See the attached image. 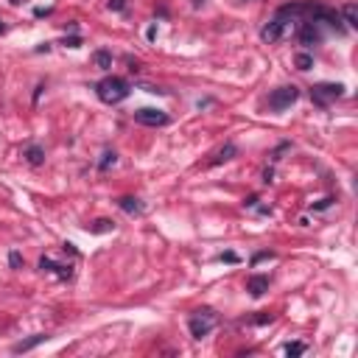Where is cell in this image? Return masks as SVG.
Returning a JSON list of instances; mask_svg holds the SVG:
<instances>
[{
    "label": "cell",
    "instance_id": "cell-4",
    "mask_svg": "<svg viewBox=\"0 0 358 358\" xmlns=\"http://www.w3.org/2000/svg\"><path fill=\"white\" fill-rule=\"evenodd\" d=\"M344 95V84H330V81H322V84H313L311 87V101L316 107H330L333 101H339Z\"/></svg>",
    "mask_w": 358,
    "mask_h": 358
},
{
    "label": "cell",
    "instance_id": "cell-24",
    "mask_svg": "<svg viewBox=\"0 0 358 358\" xmlns=\"http://www.w3.org/2000/svg\"><path fill=\"white\" fill-rule=\"evenodd\" d=\"M62 45H65V48H81V36H65Z\"/></svg>",
    "mask_w": 358,
    "mask_h": 358
},
{
    "label": "cell",
    "instance_id": "cell-15",
    "mask_svg": "<svg viewBox=\"0 0 358 358\" xmlns=\"http://www.w3.org/2000/svg\"><path fill=\"white\" fill-rule=\"evenodd\" d=\"M341 20H344L347 28H358V6L356 3H347L341 9Z\"/></svg>",
    "mask_w": 358,
    "mask_h": 358
},
{
    "label": "cell",
    "instance_id": "cell-7",
    "mask_svg": "<svg viewBox=\"0 0 358 358\" xmlns=\"http://www.w3.org/2000/svg\"><path fill=\"white\" fill-rule=\"evenodd\" d=\"M297 39H300V45H305V48H313V45H319V42H322V31H319V22H313V20L300 22Z\"/></svg>",
    "mask_w": 358,
    "mask_h": 358
},
{
    "label": "cell",
    "instance_id": "cell-2",
    "mask_svg": "<svg viewBox=\"0 0 358 358\" xmlns=\"http://www.w3.org/2000/svg\"><path fill=\"white\" fill-rule=\"evenodd\" d=\"M291 22H294V17L291 14H283V11H277L271 20L263 25V31H260V39L266 45H274V42H280L286 34H288V28H291Z\"/></svg>",
    "mask_w": 358,
    "mask_h": 358
},
{
    "label": "cell",
    "instance_id": "cell-16",
    "mask_svg": "<svg viewBox=\"0 0 358 358\" xmlns=\"http://www.w3.org/2000/svg\"><path fill=\"white\" fill-rule=\"evenodd\" d=\"M92 62H95V67H98V70H109V67H112V54L101 48V51H95V54H92Z\"/></svg>",
    "mask_w": 358,
    "mask_h": 358
},
{
    "label": "cell",
    "instance_id": "cell-10",
    "mask_svg": "<svg viewBox=\"0 0 358 358\" xmlns=\"http://www.w3.org/2000/svg\"><path fill=\"white\" fill-rule=\"evenodd\" d=\"M48 339H51L48 333H36V336H31V339H22V341H17V344L11 347V353H28V350H34V347L45 344Z\"/></svg>",
    "mask_w": 358,
    "mask_h": 358
},
{
    "label": "cell",
    "instance_id": "cell-26",
    "mask_svg": "<svg viewBox=\"0 0 358 358\" xmlns=\"http://www.w3.org/2000/svg\"><path fill=\"white\" fill-rule=\"evenodd\" d=\"M107 6H109V11H123L126 9V0H107Z\"/></svg>",
    "mask_w": 358,
    "mask_h": 358
},
{
    "label": "cell",
    "instance_id": "cell-23",
    "mask_svg": "<svg viewBox=\"0 0 358 358\" xmlns=\"http://www.w3.org/2000/svg\"><path fill=\"white\" fill-rule=\"evenodd\" d=\"M263 260H274V252H257V255L252 257V266H257V263H263Z\"/></svg>",
    "mask_w": 358,
    "mask_h": 358
},
{
    "label": "cell",
    "instance_id": "cell-9",
    "mask_svg": "<svg viewBox=\"0 0 358 358\" xmlns=\"http://www.w3.org/2000/svg\"><path fill=\"white\" fill-rule=\"evenodd\" d=\"M246 291H249L255 300L257 297H263V294L268 291V277L266 274H252V277L246 280Z\"/></svg>",
    "mask_w": 358,
    "mask_h": 358
},
{
    "label": "cell",
    "instance_id": "cell-28",
    "mask_svg": "<svg viewBox=\"0 0 358 358\" xmlns=\"http://www.w3.org/2000/svg\"><path fill=\"white\" fill-rule=\"evenodd\" d=\"M257 201H260L257 196H249V199H244V207H249V210H255V207H257Z\"/></svg>",
    "mask_w": 358,
    "mask_h": 358
},
{
    "label": "cell",
    "instance_id": "cell-25",
    "mask_svg": "<svg viewBox=\"0 0 358 358\" xmlns=\"http://www.w3.org/2000/svg\"><path fill=\"white\" fill-rule=\"evenodd\" d=\"M218 260H221V263H238L241 257L235 255V252H221V255H218Z\"/></svg>",
    "mask_w": 358,
    "mask_h": 358
},
{
    "label": "cell",
    "instance_id": "cell-5",
    "mask_svg": "<svg viewBox=\"0 0 358 358\" xmlns=\"http://www.w3.org/2000/svg\"><path fill=\"white\" fill-rule=\"evenodd\" d=\"M297 98H300V87H294V84H283V87H277L271 95H268V109L283 112V109H288Z\"/></svg>",
    "mask_w": 358,
    "mask_h": 358
},
{
    "label": "cell",
    "instance_id": "cell-3",
    "mask_svg": "<svg viewBox=\"0 0 358 358\" xmlns=\"http://www.w3.org/2000/svg\"><path fill=\"white\" fill-rule=\"evenodd\" d=\"M218 322V316L213 308H199V311H193V316L188 319V327H190V336L193 339H204V336H210V330L215 327Z\"/></svg>",
    "mask_w": 358,
    "mask_h": 358
},
{
    "label": "cell",
    "instance_id": "cell-33",
    "mask_svg": "<svg viewBox=\"0 0 358 358\" xmlns=\"http://www.w3.org/2000/svg\"><path fill=\"white\" fill-rule=\"evenodd\" d=\"M11 3H14V6H20V3H22V0H11Z\"/></svg>",
    "mask_w": 358,
    "mask_h": 358
},
{
    "label": "cell",
    "instance_id": "cell-18",
    "mask_svg": "<svg viewBox=\"0 0 358 358\" xmlns=\"http://www.w3.org/2000/svg\"><path fill=\"white\" fill-rule=\"evenodd\" d=\"M294 65H297V70H311V67H313V56L311 54H297V56H294Z\"/></svg>",
    "mask_w": 358,
    "mask_h": 358
},
{
    "label": "cell",
    "instance_id": "cell-21",
    "mask_svg": "<svg viewBox=\"0 0 358 358\" xmlns=\"http://www.w3.org/2000/svg\"><path fill=\"white\" fill-rule=\"evenodd\" d=\"M9 266H11V268H22V255L17 252V249H11V255H9Z\"/></svg>",
    "mask_w": 358,
    "mask_h": 358
},
{
    "label": "cell",
    "instance_id": "cell-1",
    "mask_svg": "<svg viewBox=\"0 0 358 358\" xmlns=\"http://www.w3.org/2000/svg\"><path fill=\"white\" fill-rule=\"evenodd\" d=\"M95 92H98V98L104 101V104L115 107V104H121V101L129 98L132 87H129V81L121 78V76H107V78H101L98 84H95Z\"/></svg>",
    "mask_w": 358,
    "mask_h": 358
},
{
    "label": "cell",
    "instance_id": "cell-12",
    "mask_svg": "<svg viewBox=\"0 0 358 358\" xmlns=\"http://www.w3.org/2000/svg\"><path fill=\"white\" fill-rule=\"evenodd\" d=\"M118 207H121L126 215H143V201L134 199V196H123V199H118Z\"/></svg>",
    "mask_w": 358,
    "mask_h": 358
},
{
    "label": "cell",
    "instance_id": "cell-14",
    "mask_svg": "<svg viewBox=\"0 0 358 358\" xmlns=\"http://www.w3.org/2000/svg\"><path fill=\"white\" fill-rule=\"evenodd\" d=\"M115 230V221H109V218H95V221L87 227V233H92V235H107V233H112Z\"/></svg>",
    "mask_w": 358,
    "mask_h": 358
},
{
    "label": "cell",
    "instance_id": "cell-31",
    "mask_svg": "<svg viewBox=\"0 0 358 358\" xmlns=\"http://www.w3.org/2000/svg\"><path fill=\"white\" fill-rule=\"evenodd\" d=\"M6 31H9V25H6V22L0 20V34H6Z\"/></svg>",
    "mask_w": 358,
    "mask_h": 358
},
{
    "label": "cell",
    "instance_id": "cell-32",
    "mask_svg": "<svg viewBox=\"0 0 358 358\" xmlns=\"http://www.w3.org/2000/svg\"><path fill=\"white\" fill-rule=\"evenodd\" d=\"M201 3H204V0H193V6H201Z\"/></svg>",
    "mask_w": 358,
    "mask_h": 358
},
{
    "label": "cell",
    "instance_id": "cell-13",
    "mask_svg": "<svg viewBox=\"0 0 358 358\" xmlns=\"http://www.w3.org/2000/svg\"><path fill=\"white\" fill-rule=\"evenodd\" d=\"M22 157H25V162H28V165L39 168L45 162V148H42V145H28V148L22 151Z\"/></svg>",
    "mask_w": 358,
    "mask_h": 358
},
{
    "label": "cell",
    "instance_id": "cell-6",
    "mask_svg": "<svg viewBox=\"0 0 358 358\" xmlns=\"http://www.w3.org/2000/svg\"><path fill=\"white\" fill-rule=\"evenodd\" d=\"M134 121L140 123V126H168V123H171V118H168V112H162V109L143 107V109L134 112Z\"/></svg>",
    "mask_w": 358,
    "mask_h": 358
},
{
    "label": "cell",
    "instance_id": "cell-11",
    "mask_svg": "<svg viewBox=\"0 0 358 358\" xmlns=\"http://www.w3.org/2000/svg\"><path fill=\"white\" fill-rule=\"evenodd\" d=\"M238 157V145L235 143H224L215 154H213V160H210V165H221V162H230V160H235Z\"/></svg>",
    "mask_w": 358,
    "mask_h": 358
},
{
    "label": "cell",
    "instance_id": "cell-22",
    "mask_svg": "<svg viewBox=\"0 0 358 358\" xmlns=\"http://www.w3.org/2000/svg\"><path fill=\"white\" fill-rule=\"evenodd\" d=\"M333 201L336 199H330V196H327V199H319V201L311 204V210H327V207H333Z\"/></svg>",
    "mask_w": 358,
    "mask_h": 358
},
{
    "label": "cell",
    "instance_id": "cell-29",
    "mask_svg": "<svg viewBox=\"0 0 358 358\" xmlns=\"http://www.w3.org/2000/svg\"><path fill=\"white\" fill-rule=\"evenodd\" d=\"M129 70H132V73H137V70H140V62H137V59H129Z\"/></svg>",
    "mask_w": 358,
    "mask_h": 358
},
{
    "label": "cell",
    "instance_id": "cell-20",
    "mask_svg": "<svg viewBox=\"0 0 358 358\" xmlns=\"http://www.w3.org/2000/svg\"><path fill=\"white\" fill-rule=\"evenodd\" d=\"M291 148V143H280L277 148H274V151H271V162H277V160H283V154H286V151H288Z\"/></svg>",
    "mask_w": 358,
    "mask_h": 358
},
{
    "label": "cell",
    "instance_id": "cell-30",
    "mask_svg": "<svg viewBox=\"0 0 358 358\" xmlns=\"http://www.w3.org/2000/svg\"><path fill=\"white\" fill-rule=\"evenodd\" d=\"M145 36H148V39H154V36H157V25H148V31H145Z\"/></svg>",
    "mask_w": 358,
    "mask_h": 358
},
{
    "label": "cell",
    "instance_id": "cell-8",
    "mask_svg": "<svg viewBox=\"0 0 358 358\" xmlns=\"http://www.w3.org/2000/svg\"><path fill=\"white\" fill-rule=\"evenodd\" d=\"M39 268H42V271H51V274H56V277H62V280L73 277V268H70V266H59V263H54L51 257H39Z\"/></svg>",
    "mask_w": 358,
    "mask_h": 358
},
{
    "label": "cell",
    "instance_id": "cell-17",
    "mask_svg": "<svg viewBox=\"0 0 358 358\" xmlns=\"http://www.w3.org/2000/svg\"><path fill=\"white\" fill-rule=\"evenodd\" d=\"M115 162H118V154H115V151H109V148H107V151L101 154V160H98V171H109V168L115 165Z\"/></svg>",
    "mask_w": 358,
    "mask_h": 358
},
{
    "label": "cell",
    "instance_id": "cell-27",
    "mask_svg": "<svg viewBox=\"0 0 358 358\" xmlns=\"http://www.w3.org/2000/svg\"><path fill=\"white\" fill-rule=\"evenodd\" d=\"M263 182H266V185L274 182V168H266V171H263Z\"/></svg>",
    "mask_w": 358,
    "mask_h": 358
},
{
    "label": "cell",
    "instance_id": "cell-19",
    "mask_svg": "<svg viewBox=\"0 0 358 358\" xmlns=\"http://www.w3.org/2000/svg\"><path fill=\"white\" fill-rule=\"evenodd\" d=\"M283 350H286V356H291V358H297V356H302V353H305V350H308V347L302 344V341H288V344L283 347Z\"/></svg>",
    "mask_w": 358,
    "mask_h": 358
}]
</instances>
